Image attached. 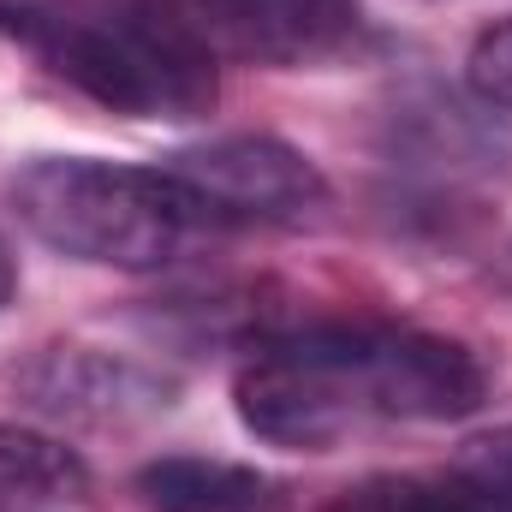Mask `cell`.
I'll return each instance as SVG.
<instances>
[{
    "label": "cell",
    "instance_id": "1",
    "mask_svg": "<svg viewBox=\"0 0 512 512\" xmlns=\"http://www.w3.org/2000/svg\"><path fill=\"white\" fill-rule=\"evenodd\" d=\"M489 376L471 346L405 322H304L256 340L233 376L239 423L268 447L328 453L340 441L471 417Z\"/></svg>",
    "mask_w": 512,
    "mask_h": 512
},
{
    "label": "cell",
    "instance_id": "2",
    "mask_svg": "<svg viewBox=\"0 0 512 512\" xmlns=\"http://www.w3.org/2000/svg\"><path fill=\"white\" fill-rule=\"evenodd\" d=\"M0 36L131 120H197L221 96L185 0H0Z\"/></svg>",
    "mask_w": 512,
    "mask_h": 512
},
{
    "label": "cell",
    "instance_id": "3",
    "mask_svg": "<svg viewBox=\"0 0 512 512\" xmlns=\"http://www.w3.org/2000/svg\"><path fill=\"white\" fill-rule=\"evenodd\" d=\"M18 221L60 256L149 274L209 227L203 203L167 167H126L102 155H36L12 179Z\"/></svg>",
    "mask_w": 512,
    "mask_h": 512
},
{
    "label": "cell",
    "instance_id": "4",
    "mask_svg": "<svg viewBox=\"0 0 512 512\" xmlns=\"http://www.w3.org/2000/svg\"><path fill=\"white\" fill-rule=\"evenodd\" d=\"M209 215V227L245 221V227H298L316 209H328V179L310 155H298L280 137H215L197 149H179L161 161Z\"/></svg>",
    "mask_w": 512,
    "mask_h": 512
},
{
    "label": "cell",
    "instance_id": "5",
    "mask_svg": "<svg viewBox=\"0 0 512 512\" xmlns=\"http://www.w3.org/2000/svg\"><path fill=\"white\" fill-rule=\"evenodd\" d=\"M215 54L251 66H322L364 36L358 0H185Z\"/></svg>",
    "mask_w": 512,
    "mask_h": 512
},
{
    "label": "cell",
    "instance_id": "6",
    "mask_svg": "<svg viewBox=\"0 0 512 512\" xmlns=\"http://www.w3.org/2000/svg\"><path fill=\"white\" fill-rule=\"evenodd\" d=\"M30 405L54 411V417H126V411H155L167 405V382H155L149 370L120 364V358H102V352H78V346H60V352H42L24 376Z\"/></svg>",
    "mask_w": 512,
    "mask_h": 512
},
{
    "label": "cell",
    "instance_id": "7",
    "mask_svg": "<svg viewBox=\"0 0 512 512\" xmlns=\"http://www.w3.org/2000/svg\"><path fill=\"white\" fill-rule=\"evenodd\" d=\"M137 495L149 512H292L280 477L233 459H203V453L149 459L137 471Z\"/></svg>",
    "mask_w": 512,
    "mask_h": 512
},
{
    "label": "cell",
    "instance_id": "8",
    "mask_svg": "<svg viewBox=\"0 0 512 512\" xmlns=\"http://www.w3.org/2000/svg\"><path fill=\"white\" fill-rule=\"evenodd\" d=\"M90 495L84 459L36 429L0 423V512L6 507H48V501H78Z\"/></svg>",
    "mask_w": 512,
    "mask_h": 512
},
{
    "label": "cell",
    "instance_id": "9",
    "mask_svg": "<svg viewBox=\"0 0 512 512\" xmlns=\"http://www.w3.org/2000/svg\"><path fill=\"white\" fill-rule=\"evenodd\" d=\"M429 483L447 512H512V423L465 441Z\"/></svg>",
    "mask_w": 512,
    "mask_h": 512
},
{
    "label": "cell",
    "instance_id": "10",
    "mask_svg": "<svg viewBox=\"0 0 512 512\" xmlns=\"http://www.w3.org/2000/svg\"><path fill=\"white\" fill-rule=\"evenodd\" d=\"M328 512H447L429 477H382L364 489H346Z\"/></svg>",
    "mask_w": 512,
    "mask_h": 512
},
{
    "label": "cell",
    "instance_id": "11",
    "mask_svg": "<svg viewBox=\"0 0 512 512\" xmlns=\"http://www.w3.org/2000/svg\"><path fill=\"white\" fill-rule=\"evenodd\" d=\"M471 90L489 102V108H507L512 114V18L489 24L471 48Z\"/></svg>",
    "mask_w": 512,
    "mask_h": 512
},
{
    "label": "cell",
    "instance_id": "12",
    "mask_svg": "<svg viewBox=\"0 0 512 512\" xmlns=\"http://www.w3.org/2000/svg\"><path fill=\"white\" fill-rule=\"evenodd\" d=\"M12 292H18V268H12V251H6V239H0V304H12Z\"/></svg>",
    "mask_w": 512,
    "mask_h": 512
}]
</instances>
